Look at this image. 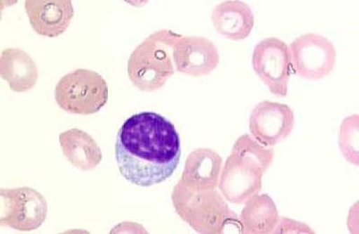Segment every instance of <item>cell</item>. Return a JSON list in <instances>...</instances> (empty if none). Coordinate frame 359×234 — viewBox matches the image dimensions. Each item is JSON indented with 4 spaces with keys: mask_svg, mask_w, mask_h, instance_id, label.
Returning <instances> with one entry per match:
<instances>
[{
    "mask_svg": "<svg viewBox=\"0 0 359 234\" xmlns=\"http://www.w3.org/2000/svg\"><path fill=\"white\" fill-rule=\"evenodd\" d=\"M252 63L256 74L269 91L278 97H286L293 72L287 44L278 38H265L255 46Z\"/></svg>",
    "mask_w": 359,
    "mask_h": 234,
    "instance_id": "cell-7",
    "label": "cell"
},
{
    "mask_svg": "<svg viewBox=\"0 0 359 234\" xmlns=\"http://www.w3.org/2000/svg\"><path fill=\"white\" fill-rule=\"evenodd\" d=\"M293 70L301 79L319 80L331 74L337 60L334 44L323 35H301L290 46Z\"/></svg>",
    "mask_w": 359,
    "mask_h": 234,
    "instance_id": "cell-8",
    "label": "cell"
},
{
    "mask_svg": "<svg viewBox=\"0 0 359 234\" xmlns=\"http://www.w3.org/2000/svg\"><path fill=\"white\" fill-rule=\"evenodd\" d=\"M274 155L273 149L262 146L249 134L240 136L221 171L219 188L224 200L242 204L258 194Z\"/></svg>",
    "mask_w": 359,
    "mask_h": 234,
    "instance_id": "cell-2",
    "label": "cell"
},
{
    "mask_svg": "<svg viewBox=\"0 0 359 234\" xmlns=\"http://www.w3.org/2000/svg\"><path fill=\"white\" fill-rule=\"evenodd\" d=\"M172 57L177 72L195 78L210 75L220 62L216 44L200 37L181 35L175 41Z\"/></svg>",
    "mask_w": 359,
    "mask_h": 234,
    "instance_id": "cell-10",
    "label": "cell"
},
{
    "mask_svg": "<svg viewBox=\"0 0 359 234\" xmlns=\"http://www.w3.org/2000/svg\"><path fill=\"white\" fill-rule=\"evenodd\" d=\"M107 80L94 70L78 69L67 73L57 83L55 100L67 113L94 115L108 101Z\"/></svg>",
    "mask_w": 359,
    "mask_h": 234,
    "instance_id": "cell-5",
    "label": "cell"
},
{
    "mask_svg": "<svg viewBox=\"0 0 359 234\" xmlns=\"http://www.w3.org/2000/svg\"><path fill=\"white\" fill-rule=\"evenodd\" d=\"M286 227H290V229L287 230L288 233H301V232L303 233H314L310 227L306 226V224L296 222V221L288 219L286 217H280L278 226L276 227L273 233H280V230L286 228Z\"/></svg>",
    "mask_w": 359,
    "mask_h": 234,
    "instance_id": "cell-18",
    "label": "cell"
},
{
    "mask_svg": "<svg viewBox=\"0 0 359 234\" xmlns=\"http://www.w3.org/2000/svg\"><path fill=\"white\" fill-rule=\"evenodd\" d=\"M222 168L223 159L219 153L198 148L189 155L180 181L195 190H215L219 187Z\"/></svg>",
    "mask_w": 359,
    "mask_h": 234,
    "instance_id": "cell-12",
    "label": "cell"
},
{
    "mask_svg": "<svg viewBox=\"0 0 359 234\" xmlns=\"http://www.w3.org/2000/svg\"><path fill=\"white\" fill-rule=\"evenodd\" d=\"M245 204L239 219L241 233H273L280 216L271 197L256 194Z\"/></svg>",
    "mask_w": 359,
    "mask_h": 234,
    "instance_id": "cell-16",
    "label": "cell"
},
{
    "mask_svg": "<svg viewBox=\"0 0 359 234\" xmlns=\"http://www.w3.org/2000/svg\"><path fill=\"white\" fill-rule=\"evenodd\" d=\"M25 11L32 27L41 37L55 38L63 34L74 18L69 0H27Z\"/></svg>",
    "mask_w": 359,
    "mask_h": 234,
    "instance_id": "cell-11",
    "label": "cell"
},
{
    "mask_svg": "<svg viewBox=\"0 0 359 234\" xmlns=\"http://www.w3.org/2000/svg\"><path fill=\"white\" fill-rule=\"evenodd\" d=\"M351 126V124L349 123V117L348 119L343 121L341 131V148L343 152V155L348 159V155H355L358 157V128Z\"/></svg>",
    "mask_w": 359,
    "mask_h": 234,
    "instance_id": "cell-17",
    "label": "cell"
},
{
    "mask_svg": "<svg viewBox=\"0 0 359 234\" xmlns=\"http://www.w3.org/2000/svg\"><path fill=\"white\" fill-rule=\"evenodd\" d=\"M294 126V114L286 104L262 101L250 115L252 137L262 146L272 148L290 136Z\"/></svg>",
    "mask_w": 359,
    "mask_h": 234,
    "instance_id": "cell-9",
    "label": "cell"
},
{
    "mask_svg": "<svg viewBox=\"0 0 359 234\" xmlns=\"http://www.w3.org/2000/svg\"><path fill=\"white\" fill-rule=\"evenodd\" d=\"M224 198L216 189L195 190L181 181L172 194L176 213L198 233H224L230 226L239 228L238 216Z\"/></svg>",
    "mask_w": 359,
    "mask_h": 234,
    "instance_id": "cell-4",
    "label": "cell"
},
{
    "mask_svg": "<svg viewBox=\"0 0 359 234\" xmlns=\"http://www.w3.org/2000/svg\"><path fill=\"white\" fill-rule=\"evenodd\" d=\"M0 75L12 91L22 93L31 91L37 84L39 70L27 52L18 48H8L3 50L0 57Z\"/></svg>",
    "mask_w": 359,
    "mask_h": 234,
    "instance_id": "cell-14",
    "label": "cell"
},
{
    "mask_svg": "<svg viewBox=\"0 0 359 234\" xmlns=\"http://www.w3.org/2000/svg\"><path fill=\"white\" fill-rule=\"evenodd\" d=\"M211 20L217 33L231 41L246 39L255 27L252 8L242 1L220 3L213 9Z\"/></svg>",
    "mask_w": 359,
    "mask_h": 234,
    "instance_id": "cell-13",
    "label": "cell"
},
{
    "mask_svg": "<svg viewBox=\"0 0 359 234\" xmlns=\"http://www.w3.org/2000/svg\"><path fill=\"white\" fill-rule=\"evenodd\" d=\"M0 224L20 232L34 230L46 220L48 204L40 192L28 187L0 190Z\"/></svg>",
    "mask_w": 359,
    "mask_h": 234,
    "instance_id": "cell-6",
    "label": "cell"
},
{
    "mask_svg": "<svg viewBox=\"0 0 359 234\" xmlns=\"http://www.w3.org/2000/svg\"><path fill=\"white\" fill-rule=\"evenodd\" d=\"M181 34L159 30L150 34L135 48L128 60V76L133 84L144 92L162 89L175 73L174 46Z\"/></svg>",
    "mask_w": 359,
    "mask_h": 234,
    "instance_id": "cell-3",
    "label": "cell"
},
{
    "mask_svg": "<svg viewBox=\"0 0 359 234\" xmlns=\"http://www.w3.org/2000/svg\"><path fill=\"white\" fill-rule=\"evenodd\" d=\"M182 155L175 124L155 112H141L118 130L115 157L121 176L139 187H152L172 177Z\"/></svg>",
    "mask_w": 359,
    "mask_h": 234,
    "instance_id": "cell-1",
    "label": "cell"
},
{
    "mask_svg": "<svg viewBox=\"0 0 359 234\" xmlns=\"http://www.w3.org/2000/svg\"><path fill=\"white\" fill-rule=\"evenodd\" d=\"M59 141L64 156L75 168L92 171L102 162L100 146L86 131L73 128L60 134Z\"/></svg>",
    "mask_w": 359,
    "mask_h": 234,
    "instance_id": "cell-15",
    "label": "cell"
}]
</instances>
